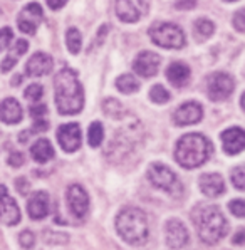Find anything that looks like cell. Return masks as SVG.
<instances>
[{"label":"cell","instance_id":"4","mask_svg":"<svg viewBox=\"0 0 245 250\" xmlns=\"http://www.w3.org/2000/svg\"><path fill=\"white\" fill-rule=\"evenodd\" d=\"M116 230L124 242L140 245L148 238V218L143 210L126 207L116 217Z\"/></svg>","mask_w":245,"mask_h":250},{"label":"cell","instance_id":"30","mask_svg":"<svg viewBox=\"0 0 245 250\" xmlns=\"http://www.w3.org/2000/svg\"><path fill=\"white\" fill-rule=\"evenodd\" d=\"M230 178H232L233 187H235L237 190H244L245 188V170H244V167L233 168Z\"/></svg>","mask_w":245,"mask_h":250},{"label":"cell","instance_id":"40","mask_svg":"<svg viewBox=\"0 0 245 250\" xmlns=\"http://www.w3.org/2000/svg\"><path fill=\"white\" fill-rule=\"evenodd\" d=\"M49 128V123L44 121V119H36V123H34V128L30 133H42L45 131V129Z\"/></svg>","mask_w":245,"mask_h":250},{"label":"cell","instance_id":"45","mask_svg":"<svg viewBox=\"0 0 245 250\" xmlns=\"http://www.w3.org/2000/svg\"><path fill=\"white\" fill-rule=\"evenodd\" d=\"M227 2H237V0H227Z\"/></svg>","mask_w":245,"mask_h":250},{"label":"cell","instance_id":"7","mask_svg":"<svg viewBox=\"0 0 245 250\" xmlns=\"http://www.w3.org/2000/svg\"><path fill=\"white\" fill-rule=\"evenodd\" d=\"M235 83L227 72H213L206 79V92L212 101H225L233 92Z\"/></svg>","mask_w":245,"mask_h":250},{"label":"cell","instance_id":"44","mask_svg":"<svg viewBox=\"0 0 245 250\" xmlns=\"http://www.w3.org/2000/svg\"><path fill=\"white\" fill-rule=\"evenodd\" d=\"M22 83V76H15V78L12 79V86H17V84H20Z\"/></svg>","mask_w":245,"mask_h":250},{"label":"cell","instance_id":"25","mask_svg":"<svg viewBox=\"0 0 245 250\" xmlns=\"http://www.w3.org/2000/svg\"><path fill=\"white\" fill-rule=\"evenodd\" d=\"M102 140H104V128H102L101 123L96 121L87 129V143H89V146H93V148H98L102 143Z\"/></svg>","mask_w":245,"mask_h":250},{"label":"cell","instance_id":"43","mask_svg":"<svg viewBox=\"0 0 245 250\" xmlns=\"http://www.w3.org/2000/svg\"><path fill=\"white\" fill-rule=\"evenodd\" d=\"M233 244H237V245H242L244 244V230L242 229H240L239 233L233 237Z\"/></svg>","mask_w":245,"mask_h":250},{"label":"cell","instance_id":"8","mask_svg":"<svg viewBox=\"0 0 245 250\" xmlns=\"http://www.w3.org/2000/svg\"><path fill=\"white\" fill-rule=\"evenodd\" d=\"M148 12V0H116L118 19L128 24H135Z\"/></svg>","mask_w":245,"mask_h":250},{"label":"cell","instance_id":"20","mask_svg":"<svg viewBox=\"0 0 245 250\" xmlns=\"http://www.w3.org/2000/svg\"><path fill=\"white\" fill-rule=\"evenodd\" d=\"M0 119L7 125H17L22 121V106L17 99L7 98L0 103Z\"/></svg>","mask_w":245,"mask_h":250},{"label":"cell","instance_id":"15","mask_svg":"<svg viewBox=\"0 0 245 250\" xmlns=\"http://www.w3.org/2000/svg\"><path fill=\"white\" fill-rule=\"evenodd\" d=\"M204 116V109L198 103L190 101L185 103L175 111L173 114V121L178 126H190V125H197L198 121Z\"/></svg>","mask_w":245,"mask_h":250},{"label":"cell","instance_id":"19","mask_svg":"<svg viewBox=\"0 0 245 250\" xmlns=\"http://www.w3.org/2000/svg\"><path fill=\"white\" fill-rule=\"evenodd\" d=\"M27 213L32 220H42L49 215V195L45 191H36L27 203Z\"/></svg>","mask_w":245,"mask_h":250},{"label":"cell","instance_id":"14","mask_svg":"<svg viewBox=\"0 0 245 250\" xmlns=\"http://www.w3.org/2000/svg\"><path fill=\"white\" fill-rule=\"evenodd\" d=\"M160 56L156 52H151V51H144L141 54H138V57L133 62V69L138 76L141 78H153V76L158 72L160 69Z\"/></svg>","mask_w":245,"mask_h":250},{"label":"cell","instance_id":"37","mask_svg":"<svg viewBox=\"0 0 245 250\" xmlns=\"http://www.w3.org/2000/svg\"><path fill=\"white\" fill-rule=\"evenodd\" d=\"M9 165H10V167H14V168L22 167V165H24V155H22V153H19V151H14L12 155L9 156Z\"/></svg>","mask_w":245,"mask_h":250},{"label":"cell","instance_id":"31","mask_svg":"<svg viewBox=\"0 0 245 250\" xmlns=\"http://www.w3.org/2000/svg\"><path fill=\"white\" fill-rule=\"evenodd\" d=\"M12 39H14V32H12L10 27H3V29H0V52H2L3 49L9 47Z\"/></svg>","mask_w":245,"mask_h":250},{"label":"cell","instance_id":"3","mask_svg":"<svg viewBox=\"0 0 245 250\" xmlns=\"http://www.w3.org/2000/svg\"><path fill=\"white\" fill-rule=\"evenodd\" d=\"M195 224H197L198 237L204 244L215 245L227 235V220L224 213L215 205H205L195 210Z\"/></svg>","mask_w":245,"mask_h":250},{"label":"cell","instance_id":"26","mask_svg":"<svg viewBox=\"0 0 245 250\" xmlns=\"http://www.w3.org/2000/svg\"><path fill=\"white\" fill-rule=\"evenodd\" d=\"M170 92H168L162 84H156V86L151 87L150 91V99L153 103H156V104H164V103L170 101Z\"/></svg>","mask_w":245,"mask_h":250},{"label":"cell","instance_id":"42","mask_svg":"<svg viewBox=\"0 0 245 250\" xmlns=\"http://www.w3.org/2000/svg\"><path fill=\"white\" fill-rule=\"evenodd\" d=\"M47 2V5L51 7L52 10H59V9H62L64 5L67 3V0H45Z\"/></svg>","mask_w":245,"mask_h":250},{"label":"cell","instance_id":"38","mask_svg":"<svg viewBox=\"0 0 245 250\" xmlns=\"http://www.w3.org/2000/svg\"><path fill=\"white\" fill-rule=\"evenodd\" d=\"M195 5H197V0H178V2L175 3V7L180 10H190V9H193Z\"/></svg>","mask_w":245,"mask_h":250},{"label":"cell","instance_id":"5","mask_svg":"<svg viewBox=\"0 0 245 250\" xmlns=\"http://www.w3.org/2000/svg\"><path fill=\"white\" fill-rule=\"evenodd\" d=\"M150 37L156 45L164 49H182L185 45V34L182 27L171 22H156L150 29Z\"/></svg>","mask_w":245,"mask_h":250},{"label":"cell","instance_id":"23","mask_svg":"<svg viewBox=\"0 0 245 250\" xmlns=\"http://www.w3.org/2000/svg\"><path fill=\"white\" fill-rule=\"evenodd\" d=\"M116 87L121 92H124V94H133V92H136L140 89V83H138V79L135 76L122 74L116 79Z\"/></svg>","mask_w":245,"mask_h":250},{"label":"cell","instance_id":"2","mask_svg":"<svg viewBox=\"0 0 245 250\" xmlns=\"http://www.w3.org/2000/svg\"><path fill=\"white\" fill-rule=\"evenodd\" d=\"M212 151L213 148L208 138H205L200 133H190L178 140L175 158H177L180 167L191 170V168H198L206 163L212 156Z\"/></svg>","mask_w":245,"mask_h":250},{"label":"cell","instance_id":"13","mask_svg":"<svg viewBox=\"0 0 245 250\" xmlns=\"http://www.w3.org/2000/svg\"><path fill=\"white\" fill-rule=\"evenodd\" d=\"M164 242L170 249H183L188 244V230L183 222L171 218L164 225Z\"/></svg>","mask_w":245,"mask_h":250},{"label":"cell","instance_id":"34","mask_svg":"<svg viewBox=\"0 0 245 250\" xmlns=\"http://www.w3.org/2000/svg\"><path fill=\"white\" fill-rule=\"evenodd\" d=\"M228 208H230L232 213L235 215V217H239V218H242L244 215H245V203H244L242 198L233 200L230 205H228Z\"/></svg>","mask_w":245,"mask_h":250},{"label":"cell","instance_id":"39","mask_svg":"<svg viewBox=\"0 0 245 250\" xmlns=\"http://www.w3.org/2000/svg\"><path fill=\"white\" fill-rule=\"evenodd\" d=\"M15 62H17V59H15V56H9L3 59L2 66H0V69H2V72H9L10 69H12L15 66Z\"/></svg>","mask_w":245,"mask_h":250},{"label":"cell","instance_id":"33","mask_svg":"<svg viewBox=\"0 0 245 250\" xmlns=\"http://www.w3.org/2000/svg\"><path fill=\"white\" fill-rule=\"evenodd\" d=\"M29 113L34 119H44L45 113H47V106L42 104V103H34V104L29 107Z\"/></svg>","mask_w":245,"mask_h":250},{"label":"cell","instance_id":"16","mask_svg":"<svg viewBox=\"0 0 245 250\" xmlns=\"http://www.w3.org/2000/svg\"><path fill=\"white\" fill-rule=\"evenodd\" d=\"M222 146L227 155H239L245 148V133L242 128H228L222 133Z\"/></svg>","mask_w":245,"mask_h":250},{"label":"cell","instance_id":"32","mask_svg":"<svg viewBox=\"0 0 245 250\" xmlns=\"http://www.w3.org/2000/svg\"><path fill=\"white\" fill-rule=\"evenodd\" d=\"M19 242H20V245L24 249H32L34 245H36V235H34L30 230H24V232H20V235H19Z\"/></svg>","mask_w":245,"mask_h":250},{"label":"cell","instance_id":"36","mask_svg":"<svg viewBox=\"0 0 245 250\" xmlns=\"http://www.w3.org/2000/svg\"><path fill=\"white\" fill-rule=\"evenodd\" d=\"M233 27H235L239 32H244L245 30V21H244V10H239L235 15H233Z\"/></svg>","mask_w":245,"mask_h":250},{"label":"cell","instance_id":"1","mask_svg":"<svg viewBox=\"0 0 245 250\" xmlns=\"http://www.w3.org/2000/svg\"><path fill=\"white\" fill-rule=\"evenodd\" d=\"M56 106L57 111L64 116L78 114L84 106V91L78 79L76 71L64 67L57 72L54 79Z\"/></svg>","mask_w":245,"mask_h":250},{"label":"cell","instance_id":"12","mask_svg":"<svg viewBox=\"0 0 245 250\" xmlns=\"http://www.w3.org/2000/svg\"><path fill=\"white\" fill-rule=\"evenodd\" d=\"M0 220L9 227L17 225L20 222V210L17 202L10 197L9 190L3 185H0Z\"/></svg>","mask_w":245,"mask_h":250},{"label":"cell","instance_id":"27","mask_svg":"<svg viewBox=\"0 0 245 250\" xmlns=\"http://www.w3.org/2000/svg\"><path fill=\"white\" fill-rule=\"evenodd\" d=\"M213 30H215V25H213V22H210L208 19H198V21L195 22V32L200 37L208 39L213 34Z\"/></svg>","mask_w":245,"mask_h":250},{"label":"cell","instance_id":"11","mask_svg":"<svg viewBox=\"0 0 245 250\" xmlns=\"http://www.w3.org/2000/svg\"><path fill=\"white\" fill-rule=\"evenodd\" d=\"M57 141L66 153H74L81 148L82 134L78 123H67L57 129Z\"/></svg>","mask_w":245,"mask_h":250},{"label":"cell","instance_id":"18","mask_svg":"<svg viewBox=\"0 0 245 250\" xmlns=\"http://www.w3.org/2000/svg\"><path fill=\"white\" fill-rule=\"evenodd\" d=\"M198 183H200L202 193L210 198L220 197V195H224V191H225L224 178H222L218 173H205V175L200 176Z\"/></svg>","mask_w":245,"mask_h":250},{"label":"cell","instance_id":"21","mask_svg":"<svg viewBox=\"0 0 245 250\" xmlns=\"http://www.w3.org/2000/svg\"><path fill=\"white\" fill-rule=\"evenodd\" d=\"M190 74H191V71H190V67L186 66L185 62H173V64H170L166 69V78L168 81H170L173 86H177V87H183L186 83H188V79H190Z\"/></svg>","mask_w":245,"mask_h":250},{"label":"cell","instance_id":"24","mask_svg":"<svg viewBox=\"0 0 245 250\" xmlns=\"http://www.w3.org/2000/svg\"><path fill=\"white\" fill-rule=\"evenodd\" d=\"M66 45L69 49V52L71 54H79L82 47V37H81V32H79L76 27H71V29H67L66 32Z\"/></svg>","mask_w":245,"mask_h":250},{"label":"cell","instance_id":"6","mask_svg":"<svg viewBox=\"0 0 245 250\" xmlns=\"http://www.w3.org/2000/svg\"><path fill=\"white\" fill-rule=\"evenodd\" d=\"M148 178H150V182L155 185L156 188L170 191V193H175L177 188L178 190L182 188V183H180V180L177 178L173 170H170L166 165H162V163H153L151 167L148 168Z\"/></svg>","mask_w":245,"mask_h":250},{"label":"cell","instance_id":"9","mask_svg":"<svg viewBox=\"0 0 245 250\" xmlns=\"http://www.w3.org/2000/svg\"><path fill=\"white\" fill-rule=\"evenodd\" d=\"M42 21H44V12H42V7L36 2L27 3L17 17L19 29L24 34H30V36L36 34L37 27L41 25Z\"/></svg>","mask_w":245,"mask_h":250},{"label":"cell","instance_id":"28","mask_svg":"<svg viewBox=\"0 0 245 250\" xmlns=\"http://www.w3.org/2000/svg\"><path fill=\"white\" fill-rule=\"evenodd\" d=\"M102 107H104V113L111 118H121L122 114H124V107H122L120 104V101H116V99H106Z\"/></svg>","mask_w":245,"mask_h":250},{"label":"cell","instance_id":"22","mask_svg":"<svg viewBox=\"0 0 245 250\" xmlns=\"http://www.w3.org/2000/svg\"><path fill=\"white\" fill-rule=\"evenodd\" d=\"M30 156L37 163H47L49 160L54 158V148H52L49 140H37L36 143L30 146Z\"/></svg>","mask_w":245,"mask_h":250},{"label":"cell","instance_id":"35","mask_svg":"<svg viewBox=\"0 0 245 250\" xmlns=\"http://www.w3.org/2000/svg\"><path fill=\"white\" fill-rule=\"evenodd\" d=\"M14 56H22V54H25L27 52V49H29V42L27 41H24V39H19L17 42L14 44Z\"/></svg>","mask_w":245,"mask_h":250},{"label":"cell","instance_id":"10","mask_svg":"<svg viewBox=\"0 0 245 250\" xmlns=\"http://www.w3.org/2000/svg\"><path fill=\"white\" fill-rule=\"evenodd\" d=\"M66 200L69 210L78 218H82L89 211V195L81 185H71L66 191Z\"/></svg>","mask_w":245,"mask_h":250},{"label":"cell","instance_id":"17","mask_svg":"<svg viewBox=\"0 0 245 250\" xmlns=\"http://www.w3.org/2000/svg\"><path fill=\"white\" fill-rule=\"evenodd\" d=\"M52 57L45 52H36L25 64V72L32 78H41L52 71Z\"/></svg>","mask_w":245,"mask_h":250},{"label":"cell","instance_id":"41","mask_svg":"<svg viewBox=\"0 0 245 250\" xmlns=\"http://www.w3.org/2000/svg\"><path fill=\"white\" fill-rule=\"evenodd\" d=\"M15 187L19 188V191H20L22 195H25V193H27L29 183H27V180H25V178H19V180H15Z\"/></svg>","mask_w":245,"mask_h":250},{"label":"cell","instance_id":"29","mask_svg":"<svg viewBox=\"0 0 245 250\" xmlns=\"http://www.w3.org/2000/svg\"><path fill=\"white\" fill-rule=\"evenodd\" d=\"M24 96H25V99H29V101L39 103L42 99V96H44V87H42L41 84H30L27 89H25Z\"/></svg>","mask_w":245,"mask_h":250}]
</instances>
